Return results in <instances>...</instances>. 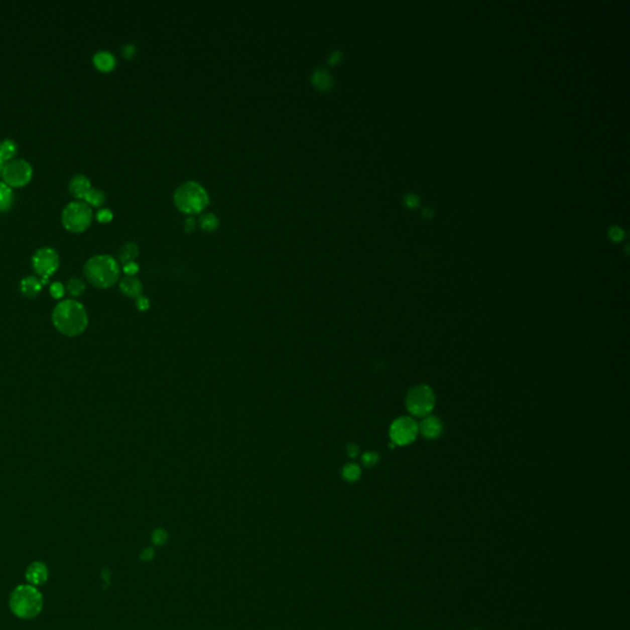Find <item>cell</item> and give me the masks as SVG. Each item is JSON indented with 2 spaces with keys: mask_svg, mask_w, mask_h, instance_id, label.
<instances>
[{
  "mask_svg": "<svg viewBox=\"0 0 630 630\" xmlns=\"http://www.w3.org/2000/svg\"><path fill=\"white\" fill-rule=\"evenodd\" d=\"M52 321L61 334L75 337L83 334L88 328L89 318L81 303L67 299L59 302L52 313Z\"/></svg>",
  "mask_w": 630,
  "mask_h": 630,
  "instance_id": "1",
  "label": "cell"
},
{
  "mask_svg": "<svg viewBox=\"0 0 630 630\" xmlns=\"http://www.w3.org/2000/svg\"><path fill=\"white\" fill-rule=\"evenodd\" d=\"M84 275L95 287L110 288L119 278L118 263L111 255H95L84 265Z\"/></svg>",
  "mask_w": 630,
  "mask_h": 630,
  "instance_id": "2",
  "label": "cell"
},
{
  "mask_svg": "<svg viewBox=\"0 0 630 630\" xmlns=\"http://www.w3.org/2000/svg\"><path fill=\"white\" fill-rule=\"evenodd\" d=\"M9 605L18 618L34 619L42 610L43 596L35 586L20 585L13 591Z\"/></svg>",
  "mask_w": 630,
  "mask_h": 630,
  "instance_id": "3",
  "label": "cell"
},
{
  "mask_svg": "<svg viewBox=\"0 0 630 630\" xmlns=\"http://www.w3.org/2000/svg\"><path fill=\"white\" fill-rule=\"evenodd\" d=\"M174 203L184 213L198 214L208 206L209 197L204 187L198 182L186 181L176 189Z\"/></svg>",
  "mask_w": 630,
  "mask_h": 630,
  "instance_id": "4",
  "label": "cell"
},
{
  "mask_svg": "<svg viewBox=\"0 0 630 630\" xmlns=\"http://www.w3.org/2000/svg\"><path fill=\"white\" fill-rule=\"evenodd\" d=\"M436 405V395L427 384H417L409 389L405 397V408L415 417L429 416Z\"/></svg>",
  "mask_w": 630,
  "mask_h": 630,
  "instance_id": "5",
  "label": "cell"
},
{
  "mask_svg": "<svg viewBox=\"0 0 630 630\" xmlns=\"http://www.w3.org/2000/svg\"><path fill=\"white\" fill-rule=\"evenodd\" d=\"M92 209L86 202L72 201L62 212V223L68 230L80 233L91 224Z\"/></svg>",
  "mask_w": 630,
  "mask_h": 630,
  "instance_id": "6",
  "label": "cell"
},
{
  "mask_svg": "<svg viewBox=\"0 0 630 630\" xmlns=\"http://www.w3.org/2000/svg\"><path fill=\"white\" fill-rule=\"evenodd\" d=\"M34 175V169L29 162L23 158H15L5 163L2 176L5 184L10 187L25 186Z\"/></svg>",
  "mask_w": 630,
  "mask_h": 630,
  "instance_id": "7",
  "label": "cell"
},
{
  "mask_svg": "<svg viewBox=\"0 0 630 630\" xmlns=\"http://www.w3.org/2000/svg\"><path fill=\"white\" fill-rule=\"evenodd\" d=\"M59 266V255L53 247H40L32 256V267L40 276L42 285H46Z\"/></svg>",
  "mask_w": 630,
  "mask_h": 630,
  "instance_id": "8",
  "label": "cell"
},
{
  "mask_svg": "<svg viewBox=\"0 0 630 630\" xmlns=\"http://www.w3.org/2000/svg\"><path fill=\"white\" fill-rule=\"evenodd\" d=\"M419 435L417 422L410 416H400L392 422L389 427V437L392 443L397 446H409Z\"/></svg>",
  "mask_w": 630,
  "mask_h": 630,
  "instance_id": "9",
  "label": "cell"
},
{
  "mask_svg": "<svg viewBox=\"0 0 630 630\" xmlns=\"http://www.w3.org/2000/svg\"><path fill=\"white\" fill-rule=\"evenodd\" d=\"M419 433L426 440H436L442 435L443 424L437 416H426L417 424Z\"/></svg>",
  "mask_w": 630,
  "mask_h": 630,
  "instance_id": "10",
  "label": "cell"
},
{
  "mask_svg": "<svg viewBox=\"0 0 630 630\" xmlns=\"http://www.w3.org/2000/svg\"><path fill=\"white\" fill-rule=\"evenodd\" d=\"M48 567L41 561H35L26 570V580L29 585L41 586L48 580Z\"/></svg>",
  "mask_w": 630,
  "mask_h": 630,
  "instance_id": "11",
  "label": "cell"
},
{
  "mask_svg": "<svg viewBox=\"0 0 630 630\" xmlns=\"http://www.w3.org/2000/svg\"><path fill=\"white\" fill-rule=\"evenodd\" d=\"M90 189H91V182L83 174H78V175H74L70 179L69 192L75 198H78V200L85 197V195L89 192Z\"/></svg>",
  "mask_w": 630,
  "mask_h": 630,
  "instance_id": "12",
  "label": "cell"
},
{
  "mask_svg": "<svg viewBox=\"0 0 630 630\" xmlns=\"http://www.w3.org/2000/svg\"><path fill=\"white\" fill-rule=\"evenodd\" d=\"M119 290L124 296L137 299L142 296L143 286H142L141 281L135 276H126L119 282Z\"/></svg>",
  "mask_w": 630,
  "mask_h": 630,
  "instance_id": "13",
  "label": "cell"
},
{
  "mask_svg": "<svg viewBox=\"0 0 630 630\" xmlns=\"http://www.w3.org/2000/svg\"><path fill=\"white\" fill-rule=\"evenodd\" d=\"M94 65L101 72H110L116 65V58L111 52L97 51L92 57Z\"/></svg>",
  "mask_w": 630,
  "mask_h": 630,
  "instance_id": "14",
  "label": "cell"
},
{
  "mask_svg": "<svg viewBox=\"0 0 630 630\" xmlns=\"http://www.w3.org/2000/svg\"><path fill=\"white\" fill-rule=\"evenodd\" d=\"M42 286L43 285L40 278L35 276H27L23 278V281L20 282V291L26 298L31 299L35 298L40 293L41 290H42Z\"/></svg>",
  "mask_w": 630,
  "mask_h": 630,
  "instance_id": "15",
  "label": "cell"
},
{
  "mask_svg": "<svg viewBox=\"0 0 630 630\" xmlns=\"http://www.w3.org/2000/svg\"><path fill=\"white\" fill-rule=\"evenodd\" d=\"M312 83L314 84L319 90H330L334 85V79L326 69L324 68H318L313 72L312 74Z\"/></svg>",
  "mask_w": 630,
  "mask_h": 630,
  "instance_id": "16",
  "label": "cell"
},
{
  "mask_svg": "<svg viewBox=\"0 0 630 630\" xmlns=\"http://www.w3.org/2000/svg\"><path fill=\"white\" fill-rule=\"evenodd\" d=\"M138 255H139L138 245L133 241L126 242V244L122 245L121 249L118 250V259L123 265L128 263H133Z\"/></svg>",
  "mask_w": 630,
  "mask_h": 630,
  "instance_id": "17",
  "label": "cell"
},
{
  "mask_svg": "<svg viewBox=\"0 0 630 630\" xmlns=\"http://www.w3.org/2000/svg\"><path fill=\"white\" fill-rule=\"evenodd\" d=\"M18 153V144L14 139L7 138L0 142V158L4 163L10 162Z\"/></svg>",
  "mask_w": 630,
  "mask_h": 630,
  "instance_id": "18",
  "label": "cell"
},
{
  "mask_svg": "<svg viewBox=\"0 0 630 630\" xmlns=\"http://www.w3.org/2000/svg\"><path fill=\"white\" fill-rule=\"evenodd\" d=\"M14 191L4 181H0V212L8 211L13 206Z\"/></svg>",
  "mask_w": 630,
  "mask_h": 630,
  "instance_id": "19",
  "label": "cell"
},
{
  "mask_svg": "<svg viewBox=\"0 0 630 630\" xmlns=\"http://www.w3.org/2000/svg\"><path fill=\"white\" fill-rule=\"evenodd\" d=\"M341 475H342L343 480H346L347 482H356L361 478L362 469L356 463H347L342 468Z\"/></svg>",
  "mask_w": 630,
  "mask_h": 630,
  "instance_id": "20",
  "label": "cell"
},
{
  "mask_svg": "<svg viewBox=\"0 0 630 630\" xmlns=\"http://www.w3.org/2000/svg\"><path fill=\"white\" fill-rule=\"evenodd\" d=\"M84 202L89 204V206L92 207H100L105 203L106 200V196L105 192L100 189H95V187H91L88 193L85 195V197L83 198Z\"/></svg>",
  "mask_w": 630,
  "mask_h": 630,
  "instance_id": "21",
  "label": "cell"
},
{
  "mask_svg": "<svg viewBox=\"0 0 630 630\" xmlns=\"http://www.w3.org/2000/svg\"><path fill=\"white\" fill-rule=\"evenodd\" d=\"M65 291L69 292V294H72L73 297H79L85 292V283H84V281L80 280V278L73 277L67 282V288H65Z\"/></svg>",
  "mask_w": 630,
  "mask_h": 630,
  "instance_id": "22",
  "label": "cell"
},
{
  "mask_svg": "<svg viewBox=\"0 0 630 630\" xmlns=\"http://www.w3.org/2000/svg\"><path fill=\"white\" fill-rule=\"evenodd\" d=\"M219 224V219L218 217L213 213H207L204 215H202L200 218V225L203 230L206 231H212L215 230Z\"/></svg>",
  "mask_w": 630,
  "mask_h": 630,
  "instance_id": "23",
  "label": "cell"
},
{
  "mask_svg": "<svg viewBox=\"0 0 630 630\" xmlns=\"http://www.w3.org/2000/svg\"><path fill=\"white\" fill-rule=\"evenodd\" d=\"M362 464L367 468H372V466L377 465L379 462V454L377 452H373V451H368L365 453L362 454Z\"/></svg>",
  "mask_w": 630,
  "mask_h": 630,
  "instance_id": "24",
  "label": "cell"
},
{
  "mask_svg": "<svg viewBox=\"0 0 630 630\" xmlns=\"http://www.w3.org/2000/svg\"><path fill=\"white\" fill-rule=\"evenodd\" d=\"M152 541L155 545H164L168 541V532L163 530V528H158V530L153 532Z\"/></svg>",
  "mask_w": 630,
  "mask_h": 630,
  "instance_id": "25",
  "label": "cell"
},
{
  "mask_svg": "<svg viewBox=\"0 0 630 630\" xmlns=\"http://www.w3.org/2000/svg\"><path fill=\"white\" fill-rule=\"evenodd\" d=\"M50 292L53 298L61 299V298H63V296L65 294V287L62 285L61 282H54L51 285Z\"/></svg>",
  "mask_w": 630,
  "mask_h": 630,
  "instance_id": "26",
  "label": "cell"
},
{
  "mask_svg": "<svg viewBox=\"0 0 630 630\" xmlns=\"http://www.w3.org/2000/svg\"><path fill=\"white\" fill-rule=\"evenodd\" d=\"M96 218H97V220H100V222L107 223V222H110V220H112L113 213H112V211L108 208H100L96 213Z\"/></svg>",
  "mask_w": 630,
  "mask_h": 630,
  "instance_id": "27",
  "label": "cell"
},
{
  "mask_svg": "<svg viewBox=\"0 0 630 630\" xmlns=\"http://www.w3.org/2000/svg\"><path fill=\"white\" fill-rule=\"evenodd\" d=\"M608 234H609V238L612 239L613 241H620V240L624 238V230L620 227H617V225L610 227Z\"/></svg>",
  "mask_w": 630,
  "mask_h": 630,
  "instance_id": "28",
  "label": "cell"
},
{
  "mask_svg": "<svg viewBox=\"0 0 630 630\" xmlns=\"http://www.w3.org/2000/svg\"><path fill=\"white\" fill-rule=\"evenodd\" d=\"M138 271H139V266L135 263V261H133V263L124 264L123 265V272L127 275V276H135Z\"/></svg>",
  "mask_w": 630,
  "mask_h": 630,
  "instance_id": "29",
  "label": "cell"
},
{
  "mask_svg": "<svg viewBox=\"0 0 630 630\" xmlns=\"http://www.w3.org/2000/svg\"><path fill=\"white\" fill-rule=\"evenodd\" d=\"M121 52H122V56H123L124 58L131 59L136 54V46L132 45V43H127V45H124L123 47H122Z\"/></svg>",
  "mask_w": 630,
  "mask_h": 630,
  "instance_id": "30",
  "label": "cell"
},
{
  "mask_svg": "<svg viewBox=\"0 0 630 630\" xmlns=\"http://www.w3.org/2000/svg\"><path fill=\"white\" fill-rule=\"evenodd\" d=\"M136 305H137L138 309L142 310V312H146V310H148L149 307H151L148 299H147L146 297H142V296L139 297V298H137V301H136Z\"/></svg>",
  "mask_w": 630,
  "mask_h": 630,
  "instance_id": "31",
  "label": "cell"
},
{
  "mask_svg": "<svg viewBox=\"0 0 630 630\" xmlns=\"http://www.w3.org/2000/svg\"><path fill=\"white\" fill-rule=\"evenodd\" d=\"M405 203L408 207H416L420 203V200L415 193H408L405 196Z\"/></svg>",
  "mask_w": 630,
  "mask_h": 630,
  "instance_id": "32",
  "label": "cell"
},
{
  "mask_svg": "<svg viewBox=\"0 0 630 630\" xmlns=\"http://www.w3.org/2000/svg\"><path fill=\"white\" fill-rule=\"evenodd\" d=\"M347 454L350 455L351 458H353V459H354V458L358 457V454H359L358 446H357V444H354V443L348 444V446H347Z\"/></svg>",
  "mask_w": 630,
  "mask_h": 630,
  "instance_id": "33",
  "label": "cell"
},
{
  "mask_svg": "<svg viewBox=\"0 0 630 630\" xmlns=\"http://www.w3.org/2000/svg\"><path fill=\"white\" fill-rule=\"evenodd\" d=\"M342 58V53L340 51H334L329 56V63L330 64H337Z\"/></svg>",
  "mask_w": 630,
  "mask_h": 630,
  "instance_id": "34",
  "label": "cell"
},
{
  "mask_svg": "<svg viewBox=\"0 0 630 630\" xmlns=\"http://www.w3.org/2000/svg\"><path fill=\"white\" fill-rule=\"evenodd\" d=\"M153 558H154V549L153 548H147V549L143 550V553H142V560L151 561Z\"/></svg>",
  "mask_w": 630,
  "mask_h": 630,
  "instance_id": "35",
  "label": "cell"
},
{
  "mask_svg": "<svg viewBox=\"0 0 630 630\" xmlns=\"http://www.w3.org/2000/svg\"><path fill=\"white\" fill-rule=\"evenodd\" d=\"M195 227H196L195 219H193L192 217L186 218V220H185V230H186V231H192L193 229H195Z\"/></svg>",
  "mask_w": 630,
  "mask_h": 630,
  "instance_id": "36",
  "label": "cell"
},
{
  "mask_svg": "<svg viewBox=\"0 0 630 630\" xmlns=\"http://www.w3.org/2000/svg\"><path fill=\"white\" fill-rule=\"evenodd\" d=\"M433 213H435V212H433V209L430 208V207H426V208H424V211H422V214H424L425 217H427V218L432 217Z\"/></svg>",
  "mask_w": 630,
  "mask_h": 630,
  "instance_id": "37",
  "label": "cell"
},
{
  "mask_svg": "<svg viewBox=\"0 0 630 630\" xmlns=\"http://www.w3.org/2000/svg\"><path fill=\"white\" fill-rule=\"evenodd\" d=\"M4 165H5V163H4V162H3V160H2V158H0V174H2V171H3V168H4Z\"/></svg>",
  "mask_w": 630,
  "mask_h": 630,
  "instance_id": "38",
  "label": "cell"
}]
</instances>
